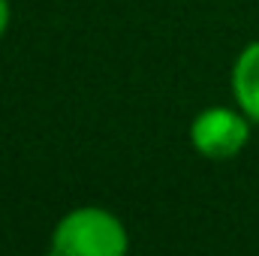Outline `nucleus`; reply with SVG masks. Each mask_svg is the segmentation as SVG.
Listing matches in <instances>:
<instances>
[{
  "label": "nucleus",
  "mask_w": 259,
  "mask_h": 256,
  "mask_svg": "<svg viewBox=\"0 0 259 256\" xmlns=\"http://www.w3.org/2000/svg\"><path fill=\"white\" fill-rule=\"evenodd\" d=\"M190 136H193V145L199 154H205L211 160H226L244 148L247 124L226 109H208L193 121Z\"/></svg>",
  "instance_id": "nucleus-2"
},
{
  "label": "nucleus",
  "mask_w": 259,
  "mask_h": 256,
  "mask_svg": "<svg viewBox=\"0 0 259 256\" xmlns=\"http://www.w3.org/2000/svg\"><path fill=\"white\" fill-rule=\"evenodd\" d=\"M52 250L64 256H121L127 250V235L112 214L81 208L58 223Z\"/></svg>",
  "instance_id": "nucleus-1"
},
{
  "label": "nucleus",
  "mask_w": 259,
  "mask_h": 256,
  "mask_svg": "<svg viewBox=\"0 0 259 256\" xmlns=\"http://www.w3.org/2000/svg\"><path fill=\"white\" fill-rule=\"evenodd\" d=\"M232 81H235V97H238L241 109H244L253 121H259V42L250 46V49L238 58Z\"/></svg>",
  "instance_id": "nucleus-3"
},
{
  "label": "nucleus",
  "mask_w": 259,
  "mask_h": 256,
  "mask_svg": "<svg viewBox=\"0 0 259 256\" xmlns=\"http://www.w3.org/2000/svg\"><path fill=\"white\" fill-rule=\"evenodd\" d=\"M6 24H9V3L0 0V33L6 30Z\"/></svg>",
  "instance_id": "nucleus-4"
}]
</instances>
